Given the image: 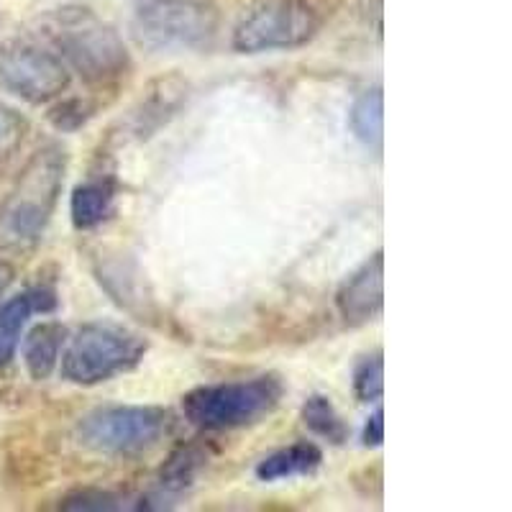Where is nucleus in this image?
I'll list each match as a JSON object with an SVG mask.
<instances>
[{
  "instance_id": "obj_12",
  "label": "nucleus",
  "mask_w": 512,
  "mask_h": 512,
  "mask_svg": "<svg viewBox=\"0 0 512 512\" xmlns=\"http://www.w3.org/2000/svg\"><path fill=\"white\" fill-rule=\"evenodd\" d=\"M64 336H67L64 326L62 323H54V320L39 323V326H34L26 333L24 364L31 379L44 382L57 369L59 356H62L64 349Z\"/></svg>"
},
{
  "instance_id": "obj_22",
  "label": "nucleus",
  "mask_w": 512,
  "mask_h": 512,
  "mask_svg": "<svg viewBox=\"0 0 512 512\" xmlns=\"http://www.w3.org/2000/svg\"><path fill=\"white\" fill-rule=\"evenodd\" d=\"M13 282V269L11 264L0 262V297H3V292L8 290V285Z\"/></svg>"
},
{
  "instance_id": "obj_1",
  "label": "nucleus",
  "mask_w": 512,
  "mask_h": 512,
  "mask_svg": "<svg viewBox=\"0 0 512 512\" xmlns=\"http://www.w3.org/2000/svg\"><path fill=\"white\" fill-rule=\"evenodd\" d=\"M49 49L93 88H108L131 70V57L111 24L90 8L64 6L44 18Z\"/></svg>"
},
{
  "instance_id": "obj_6",
  "label": "nucleus",
  "mask_w": 512,
  "mask_h": 512,
  "mask_svg": "<svg viewBox=\"0 0 512 512\" xmlns=\"http://www.w3.org/2000/svg\"><path fill=\"white\" fill-rule=\"evenodd\" d=\"M169 413L154 405H111L80 418L77 441L103 456H139L169 433Z\"/></svg>"
},
{
  "instance_id": "obj_2",
  "label": "nucleus",
  "mask_w": 512,
  "mask_h": 512,
  "mask_svg": "<svg viewBox=\"0 0 512 512\" xmlns=\"http://www.w3.org/2000/svg\"><path fill=\"white\" fill-rule=\"evenodd\" d=\"M67 154L49 144L26 162L8 198L0 203V249H24L41 239L64 187Z\"/></svg>"
},
{
  "instance_id": "obj_5",
  "label": "nucleus",
  "mask_w": 512,
  "mask_h": 512,
  "mask_svg": "<svg viewBox=\"0 0 512 512\" xmlns=\"http://www.w3.org/2000/svg\"><path fill=\"white\" fill-rule=\"evenodd\" d=\"M218 34V8L210 0H144L131 18V36L149 52L208 49Z\"/></svg>"
},
{
  "instance_id": "obj_3",
  "label": "nucleus",
  "mask_w": 512,
  "mask_h": 512,
  "mask_svg": "<svg viewBox=\"0 0 512 512\" xmlns=\"http://www.w3.org/2000/svg\"><path fill=\"white\" fill-rule=\"evenodd\" d=\"M285 384L274 374L239 382L203 384L182 397V413L203 431H239L262 423L280 408Z\"/></svg>"
},
{
  "instance_id": "obj_18",
  "label": "nucleus",
  "mask_w": 512,
  "mask_h": 512,
  "mask_svg": "<svg viewBox=\"0 0 512 512\" xmlns=\"http://www.w3.org/2000/svg\"><path fill=\"white\" fill-rule=\"evenodd\" d=\"M126 500L113 492H98V489H85V492H77V495L67 497L62 502V510H85V512H111V510H123Z\"/></svg>"
},
{
  "instance_id": "obj_21",
  "label": "nucleus",
  "mask_w": 512,
  "mask_h": 512,
  "mask_svg": "<svg viewBox=\"0 0 512 512\" xmlns=\"http://www.w3.org/2000/svg\"><path fill=\"white\" fill-rule=\"evenodd\" d=\"M364 446L369 448H377L382 446L384 441V413L382 410H374L372 418L367 420V425H364Z\"/></svg>"
},
{
  "instance_id": "obj_4",
  "label": "nucleus",
  "mask_w": 512,
  "mask_h": 512,
  "mask_svg": "<svg viewBox=\"0 0 512 512\" xmlns=\"http://www.w3.org/2000/svg\"><path fill=\"white\" fill-rule=\"evenodd\" d=\"M146 344L139 333L128 331L118 323L98 320L82 326L62 349L59 367L62 377L77 387H95L108 379L126 374L144 359Z\"/></svg>"
},
{
  "instance_id": "obj_14",
  "label": "nucleus",
  "mask_w": 512,
  "mask_h": 512,
  "mask_svg": "<svg viewBox=\"0 0 512 512\" xmlns=\"http://www.w3.org/2000/svg\"><path fill=\"white\" fill-rule=\"evenodd\" d=\"M349 123H351V131H354V136L361 141V144L382 152V141H384L382 88L364 90V93L354 100L349 113Z\"/></svg>"
},
{
  "instance_id": "obj_19",
  "label": "nucleus",
  "mask_w": 512,
  "mask_h": 512,
  "mask_svg": "<svg viewBox=\"0 0 512 512\" xmlns=\"http://www.w3.org/2000/svg\"><path fill=\"white\" fill-rule=\"evenodd\" d=\"M26 136V121L16 111L0 105V162L16 152Z\"/></svg>"
},
{
  "instance_id": "obj_7",
  "label": "nucleus",
  "mask_w": 512,
  "mask_h": 512,
  "mask_svg": "<svg viewBox=\"0 0 512 512\" xmlns=\"http://www.w3.org/2000/svg\"><path fill=\"white\" fill-rule=\"evenodd\" d=\"M318 26L308 0H254L233 26L231 47L241 54L287 52L308 44Z\"/></svg>"
},
{
  "instance_id": "obj_17",
  "label": "nucleus",
  "mask_w": 512,
  "mask_h": 512,
  "mask_svg": "<svg viewBox=\"0 0 512 512\" xmlns=\"http://www.w3.org/2000/svg\"><path fill=\"white\" fill-rule=\"evenodd\" d=\"M354 392L361 402H377L384 392L382 351L364 356L354 369Z\"/></svg>"
},
{
  "instance_id": "obj_13",
  "label": "nucleus",
  "mask_w": 512,
  "mask_h": 512,
  "mask_svg": "<svg viewBox=\"0 0 512 512\" xmlns=\"http://www.w3.org/2000/svg\"><path fill=\"white\" fill-rule=\"evenodd\" d=\"M320 461H323L320 448L310 441H300L264 456L256 464V477L262 479V482H282V479L305 477V474H313L318 469Z\"/></svg>"
},
{
  "instance_id": "obj_20",
  "label": "nucleus",
  "mask_w": 512,
  "mask_h": 512,
  "mask_svg": "<svg viewBox=\"0 0 512 512\" xmlns=\"http://www.w3.org/2000/svg\"><path fill=\"white\" fill-rule=\"evenodd\" d=\"M95 108L85 100H67V103L57 105L52 111V121L57 128H64V131H70V128L82 126V123L93 118Z\"/></svg>"
},
{
  "instance_id": "obj_15",
  "label": "nucleus",
  "mask_w": 512,
  "mask_h": 512,
  "mask_svg": "<svg viewBox=\"0 0 512 512\" xmlns=\"http://www.w3.org/2000/svg\"><path fill=\"white\" fill-rule=\"evenodd\" d=\"M303 423L308 425L315 436L326 438V441L336 443V446H341L349 438V425L344 423V418L338 415V410L333 408V402L326 395H313L305 400Z\"/></svg>"
},
{
  "instance_id": "obj_11",
  "label": "nucleus",
  "mask_w": 512,
  "mask_h": 512,
  "mask_svg": "<svg viewBox=\"0 0 512 512\" xmlns=\"http://www.w3.org/2000/svg\"><path fill=\"white\" fill-rule=\"evenodd\" d=\"M118 187L111 177H93L75 187L70 198V216L75 228L90 231V228L103 226L116 210Z\"/></svg>"
},
{
  "instance_id": "obj_16",
  "label": "nucleus",
  "mask_w": 512,
  "mask_h": 512,
  "mask_svg": "<svg viewBox=\"0 0 512 512\" xmlns=\"http://www.w3.org/2000/svg\"><path fill=\"white\" fill-rule=\"evenodd\" d=\"M203 461L205 454L198 451V448H180V451L169 456L167 466L162 469V477H159V484L167 492H182V489H187L195 482Z\"/></svg>"
},
{
  "instance_id": "obj_10",
  "label": "nucleus",
  "mask_w": 512,
  "mask_h": 512,
  "mask_svg": "<svg viewBox=\"0 0 512 512\" xmlns=\"http://www.w3.org/2000/svg\"><path fill=\"white\" fill-rule=\"evenodd\" d=\"M54 308H57V295L47 287L26 290L0 305V367H6L16 354L31 315L52 313Z\"/></svg>"
},
{
  "instance_id": "obj_8",
  "label": "nucleus",
  "mask_w": 512,
  "mask_h": 512,
  "mask_svg": "<svg viewBox=\"0 0 512 512\" xmlns=\"http://www.w3.org/2000/svg\"><path fill=\"white\" fill-rule=\"evenodd\" d=\"M67 64L36 41H8L0 47V88L31 105L57 100L70 88Z\"/></svg>"
},
{
  "instance_id": "obj_9",
  "label": "nucleus",
  "mask_w": 512,
  "mask_h": 512,
  "mask_svg": "<svg viewBox=\"0 0 512 512\" xmlns=\"http://www.w3.org/2000/svg\"><path fill=\"white\" fill-rule=\"evenodd\" d=\"M338 313L346 326H364L382 313L384 305V254L377 251L361 264L336 295Z\"/></svg>"
}]
</instances>
